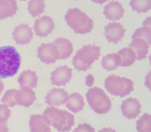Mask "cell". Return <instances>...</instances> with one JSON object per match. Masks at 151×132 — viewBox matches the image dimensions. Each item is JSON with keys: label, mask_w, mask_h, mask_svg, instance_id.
<instances>
[{"label": "cell", "mask_w": 151, "mask_h": 132, "mask_svg": "<svg viewBox=\"0 0 151 132\" xmlns=\"http://www.w3.org/2000/svg\"><path fill=\"white\" fill-rule=\"evenodd\" d=\"M17 90L14 89L7 90L2 97L1 101L6 104H17L14 99V95Z\"/></svg>", "instance_id": "83f0119b"}, {"label": "cell", "mask_w": 151, "mask_h": 132, "mask_svg": "<svg viewBox=\"0 0 151 132\" xmlns=\"http://www.w3.org/2000/svg\"><path fill=\"white\" fill-rule=\"evenodd\" d=\"M4 89V85L3 82L0 80V95Z\"/></svg>", "instance_id": "4dcf8cb0"}, {"label": "cell", "mask_w": 151, "mask_h": 132, "mask_svg": "<svg viewBox=\"0 0 151 132\" xmlns=\"http://www.w3.org/2000/svg\"><path fill=\"white\" fill-rule=\"evenodd\" d=\"M72 70V69L66 65L56 67L55 70L50 73L51 84L58 87L65 86L66 83L69 82L73 76Z\"/></svg>", "instance_id": "ba28073f"}, {"label": "cell", "mask_w": 151, "mask_h": 132, "mask_svg": "<svg viewBox=\"0 0 151 132\" xmlns=\"http://www.w3.org/2000/svg\"><path fill=\"white\" fill-rule=\"evenodd\" d=\"M64 18L67 25L76 34L89 33L93 28V20L77 8L69 9Z\"/></svg>", "instance_id": "277c9868"}, {"label": "cell", "mask_w": 151, "mask_h": 132, "mask_svg": "<svg viewBox=\"0 0 151 132\" xmlns=\"http://www.w3.org/2000/svg\"><path fill=\"white\" fill-rule=\"evenodd\" d=\"M68 92L64 88H53L50 90L44 97L45 103L52 106H60L64 105L68 100Z\"/></svg>", "instance_id": "4fadbf2b"}, {"label": "cell", "mask_w": 151, "mask_h": 132, "mask_svg": "<svg viewBox=\"0 0 151 132\" xmlns=\"http://www.w3.org/2000/svg\"><path fill=\"white\" fill-rule=\"evenodd\" d=\"M86 79L85 84L87 86L91 87L92 86L94 82L93 76L90 74H89L88 76L86 77Z\"/></svg>", "instance_id": "f546056e"}, {"label": "cell", "mask_w": 151, "mask_h": 132, "mask_svg": "<svg viewBox=\"0 0 151 132\" xmlns=\"http://www.w3.org/2000/svg\"><path fill=\"white\" fill-rule=\"evenodd\" d=\"M84 105L82 96L79 93L75 92L69 94L65 106L69 110L76 114L82 111Z\"/></svg>", "instance_id": "ffe728a7"}, {"label": "cell", "mask_w": 151, "mask_h": 132, "mask_svg": "<svg viewBox=\"0 0 151 132\" xmlns=\"http://www.w3.org/2000/svg\"><path fill=\"white\" fill-rule=\"evenodd\" d=\"M103 14L106 18L111 21H119L123 17L124 9L122 5L118 1H112L104 8Z\"/></svg>", "instance_id": "5bb4252c"}, {"label": "cell", "mask_w": 151, "mask_h": 132, "mask_svg": "<svg viewBox=\"0 0 151 132\" xmlns=\"http://www.w3.org/2000/svg\"><path fill=\"white\" fill-rule=\"evenodd\" d=\"M42 116L47 125L52 126L58 132H68L75 124L73 114L53 106L47 107Z\"/></svg>", "instance_id": "7a4b0ae2"}, {"label": "cell", "mask_w": 151, "mask_h": 132, "mask_svg": "<svg viewBox=\"0 0 151 132\" xmlns=\"http://www.w3.org/2000/svg\"><path fill=\"white\" fill-rule=\"evenodd\" d=\"M117 54L120 57V66L127 67L132 65L136 59L135 52L131 48L126 47L118 51Z\"/></svg>", "instance_id": "603a6c76"}, {"label": "cell", "mask_w": 151, "mask_h": 132, "mask_svg": "<svg viewBox=\"0 0 151 132\" xmlns=\"http://www.w3.org/2000/svg\"><path fill=\"white\" fill-rule=\"evenodd\" d=\"M36 72L32 71L28 69L24 70L21 73L17 79L21 88L28 87L35 88L37 86L38 78L36 76Z\"/></svg>", "instance_id": "ac0fdd59"}, {"label": "cell", "mask_w": 151, "mask_h": 132, "mask_svg": "<svg viewBox=\"0 0 151 132\" xmlns=\"http://www.w3.org/2000/svg\"><path fill=\"white\" fill-rule=\"evenodd\" d=\"M132 39L141 38L145 40L151 45V29L148 26L141 27L137 29L132 36Z\"/></svg>", "instance_id": "4316f807"}, {"label": "cell", "mask_w": 151, "mask_h": 132, "mask_svg": "<svg viewBox=\"0 0 151 132\" xmlns=\"http://www.w3.org/2000/svg\"><path fill=\"white\" fill-rule=\"evenodd\" d=\"M18 9L15 0H0V20L12 17Z\"/></svg>", "instance_id": "d6986e66"}, {"label": "cell", "mask_w": 151, "mask_h": 132, "mask_svg": "<svg viewBox=\"0 0 151 132\" xmlns=\"http://www.w3.org/2000/svg\"><path fill=\"white\" fill-rule=\"evenodd\" d=\"M95 131V129L93 128L89 124L85 123L83 124H79L77 128L75 129L73 131H91L94 132Z\"/></svg>", "instance_id": "f1b7e54d"}, {"label": "cell", "mask_w": 151, "mask_h": 132, "mask_svg": "<svg viewBox=\"0 0 151 132\" xmlns=\"http://www.w3.org/2000/svg\"><path fill=\"white\" fill-rule=\"evenodd\" d=\"M28 13L35 18L45 12L46 6L44 0H30L28 3Z\"/></svg>", "instance_id": "cb8c5ba5"}, {"label": "cell", "mask_w": 151, "mask_h": 132, "mask_svg": "<svg viewBox=\"0 0 151 132\" xmlns=\"http://www.w3.org/2000/svg\"><path fill=\"white\" fill-rule=\"evenodd\" d=\"M55 27L52 18L44 15L35 20L33 29L36 36L46 37L52 33Z\"/></svg>", "instance_id": "30bf717a"}, {"label": "cell", "mask_w": 151, "mask_h": 132, "mask_svg": "<svg viewBox=\"0 0 151 132\" xmlns=\"http://www.w3.org/2000/svg\"><path fill=\"white\" fill-rule=\"evenodd\" d=\"M14 39L17 45L28 44L33 38V33L32 28L28 26V23L24 24L21 23L18 26L15 27L12 33Z\"/></svg>", "instance_id": "7c38bea8"}, {"label": "cell", "mask_w": 151, "mask_h": 132, "mask_svg": "<svg viewBox=\"0 0 151 132\" xmlns=\"http://www.w3.org/2000/svg\"><path fill=\"white\" fill-rule=\"evenodd\" d=\"M123 26L120 22H116L115 21L110 22L105 26V32L103 34L108 43L112 42L117 44L118 41H121L122 38L124 37L126 31Z\"/></svg>", "instance_id": "9c48e42d"}, {"label": "cell", "mask_w": 151, "mask_h": 132, "mask_svg": "<svg viewBox=\"0 0 151 132\" xmlns=\"http://www.w3.org/2000/svg\"><path fill=\"white\" fill-rule=\"evenodd\" d=\"M37 56L41 61L47 65L55 63L59 60L60 53L56 46L51 43H42L37 49Z\"/></svg>", "instance_id": "52a82bcc"}, {"label": "cell", "mask_w": 151, "mask_h": 132, "mask_svg": "<svg viewBox=\"0 0 151 132\" xmlns=\"http://www.w3.org/2000/svg\"><path fill=\"white\" fill-rule=\"evenodd\" d=\"M21 58L16 48L11 46L0 47V79L12 77L18 72Z\"/></svg>", "instance_id": "6da1fadb"}, {"label": "cell", "mask_w": 151, "mask_h": 132, "mask_svg": "<svg viewBox=\"0 0 151 132\" xmlns=\"http://www.w3.org/2000/svg\"><path fill=\"white\" fill-rule=\"evenodd\" d=\"M133 40L129 44L128 47L135 52L136 60H139L146 58L148 53L150 45L147 41L141 38Z\"/></svg>", "instance_id": "2e32d148"}, {"label": "cell", "mask_w": 151, "mask_h": 132, "mask_svg": "<svg viewBox=\"0 0 151 132\" xmlns=\"http://www.w3.org/2000/svg\"><path fill=\"white\" fill-rule=\"evenodd\" d=\"M52 43L56 46L59 51V60H64L69 58L73 52V44L70 40L65 38H58Z\"/></svg>", "instance_id": "e0dca14e"}, {"label": "cell", "mask_w": 151, "mask_h": 132, "mask_svg": "<svg viewBox=\"0 0 151 132\" xmlns=\"http://www.w3.org/2000/svg\"><path fill=\"white\" fill-rule=\"evenodd\" d=\"M129 4L133 11H136L138 13H147L151 8V0H131Z\"/></svg>", "instance_id": "484cf974"}, {"label": "cell", "mask_w": 151, "mask_h": 132, "mask_svg": "<svg viewBox=\"0 0 151 132\" xmlns=\"http://www.w3.org/2000/svg\"><path fill=\"white\" fill-rule=\"evenodd\" d=\"M134 82L124 77L112 75L105 79L104 86L111 95L123 98L134 90Z\"/></svg>", "instance_id": "8992f818"}, {"label": "cell", "mask_w": 151, "mask_h": 132, "mask_svg": "<svg viewBox=\"0 0 151 132\" xmlns=\"http://www.w3.org/2000/svg\"><path fill=\"white\" fill-rule=\"evenodd\" d=\"M100 49L101 47L95 44L83 45V47L76 52L71 62L74 69L79 72L91 69L92 64L101 55Z\"/></svg>", "instance_id": "3957f363"}, {"label": "cell", "mask_w": 151, "mask_h": 132, "mask_svg": "<svg viewBox=\"0 0 151 132\" xmlns=\"http://www.w3.org/2000/svg\"><path fill=\"white\" fill-rule=\"evenodd\" d=\"M120 108L124 116L135 119L141 113L142 106L137 99L130 97L122 101Z\"/></svg>", "instance_id": "8fae6325"}, {"label": "cell", "mask_w": 151, "mask_h": 132, "mask_svg": "<svg viewBox=\"0 0 151 132\" xmlns=\"http://www.w3.org/2000/svg\"><path fill=\"white\" fill-rule=\"evenodd\" d=\"M86 96L90 107L97 114H105L111 109L110 99L104 90L100 88L94 87L89 89Z\"/></svg>", "instance_id": "5b68a950"}, {"label": "cell", "mask_w": 151, "mask_h": 132, "mask_svg": "<svg viewBox=\"0 0 151 132\" xmlns=\"http://www.w3.org/2000/svg\"><path fill=\"white\" fill-rule=\"evenodd\" d=\"M35 92L28 87H23L17 90L14 95L16 101L21 106L28 107L37 100Z\"/></svg>", "instance_id": "9a60e30c"}, {"label": "cell", "mask_w": 151, "mask_h": 132, "mask_svg": "<svg viewBox=\"0 0 151 132\" xmlns=\"http://www.w3.org/2000/svg\"><path fill=\"white\" fill-rule=\"evenodd\" d=\"M136 129L138 132L151 131V115L145 113L136 121Z\"/></svg>", "instance_id": "d4e9b609"}, {"label": "cell", "mask_w": 151, "mask_h": 132, "mask_svg": "<svg viewBox=\"0 0 151 132\" xmlns=\"http://www.w3.org/2000/svg\"><path fill=\"white\" fill-rule=\"evenodd\" d=\"M29 126L31 132H51V128L44 121L42 115L40 114L30 116Z\"/></svg>", "instance_id": "44dd1931"}, {"label": "cell", "mask_w": 151, "mask_h": 132, "mask_svg": "<svg viewBox=\"0 0 151 132\" xmlns=\"http://www.w3.org/2000/svg\"><path fill=\"white\" fill-rule=\"evenodd\" d=\"M121 62L120 56L116 53H113L103 56L101 63L103 68L110 71L116 70L120 66Z\"/></svg>", "instance_id": "7402d4cb"}]
</instances>
